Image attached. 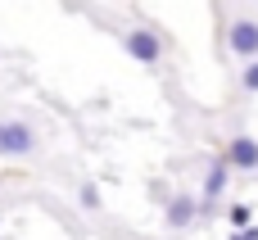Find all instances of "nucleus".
I'll return each instance as SVG.
<instances>
[{
    "label": "nucleus",
    "mask_w": 258,
    "mask_h": 240,
    "mask_svg": "<svg viewBox=\"0 0 258 240\" xmlns=\"http://www.w3.org/2000/svg\"><path fill=\"white\" fill-rule=\"evenodd\" d=\"M122 50H127L132 59H141V64H159L163 41H159V32H150V27H132V32L122 36Z\"/></svg>",
    "instance_id": "obj_2"
},
{
    "label": "nucleus",
    "mask_w": 258,
    "mask_h": 240,
    "mask_svg": "<svg viewBox=\"0 0 258 240\" xmlns=\"http://www.w3.org/2000/svg\"><path fill=\"white\" fill-rule=\"evenodd\" d=\"M222 163H227V168H240V172H258V141L254 136H236V141L227 145Z\"/></svg>",
    "instance_id": "obj_4"
},
{
    "label": "nucleus",
    "mask_w": 258,
    "mask_h": 240,
    "mask_svg": "<svg viewBox=\"0 0 258 240\" xmlns=\"http://www.w3.org/2000/svg\"><path fill=\"white\" fill-rule=\"evenodd\" d=\"M240 86H245V91H258V59H249V64H245V73H240Z\"/></svg>",
    "instance_id": "obj_7"
},
{
    "label": "nucleus",
    "mask_w": 258,
    "mask_h": 240,
    "mask_svg": "<svg viewBox=\"0 0 258 240\" xmlns=\"http://www.w3.org/2000/svg\"><path fill=\"white\" fill-rule=\"evenodd\" d=\"M82 204H86V209H100V191H95V186H82Z\"/></svg>",
    "instance_id": "obj_8"
},
{
    "label": "nucleus",
    "mask_w": 258,
    "mask_h": 240,
    "mask_svg": "<svg viewBox=\"0 0 258 240\" xmlns=\"http://www.w3.org/2000/svg\"><path fill=\"white\" fill-rule=\"evenodd\" d=\"M227 45L249 64V59H258V18H236L231 23V32H227Z\"/></svg>",
    "instance_id": "obj_3"
},
{
    "label": "nucleus",
    "mask_w": 258,
    "mask_h": 240,
    "mask_svg": "<svg viewBox=\"0 0 258 240\" xmlns=\"http://www.w3.org/2000/svg\"><path fill=\"white\" fill-rule=\"evenodd\" d=\"M227 177H231V168L218 159V163H209V172H204V209H213V200L227 191Z\"/></svg>",
    "instance_id": "obj_6"
},
{
    "label": "nucleus",
    "mask_w": 258,
    "mask_h": 240,
    "mask_svg": "<svg viewBox=\"0 0 258 240\" xmlns=\"http://www.w3.org/2000/svg\"><path fill=\"white\" fill-rule=\"evenodd\" d=\"M231 240H249V236H245V231H240V236H231Z\"/></svg>",
    "instance_id": "obj_10"
},
{
    "label": "nucleus",
    "mask_w": 258,
    "mask_h": 240,
    "mask_svg": "<svg viewBox=\"0 0 258 240\" xmlns=\"http://www.w3.org/2000/svg\"><path fill=\"white\" fill-rule=\"evenodd\" d=\"M231 227H249V209H245V204L231 209Z\"/></svg>",
    "instance_id": "obj_9"
},
{
    "label": "nucleus",
    "mask_w": 258,
    "mask_h": 240,
    "mask_svg": "<svg viewBox=\"0 0 258 240\" xmlns=\"http://www.w3.org/2000/svg\"><path fill=\"white\" fill-rule=\"evenodd\" d=\"M36 150H41V141L23 118H0V159H27Z\"/></svg>",
    "instance_id": "obj_1"
},
{
    "label": "nucleus",
    "mask_w": 258,
    "mask_h": 240,
    "mask_svg": "<svg viewBox=\"0 0 258 240\" xmlns=\"http://www.w3.org/2000/svg\"><path fill=\"white\" fill-rule=\"evenodd\" d=\"M195 218H200V200H195V195H186V191H181V195H172V200H168V213H163V222H168L172 231L190 227Z\"/></svg>",
    "instance_id": "obj_5"
}]
</instances>
